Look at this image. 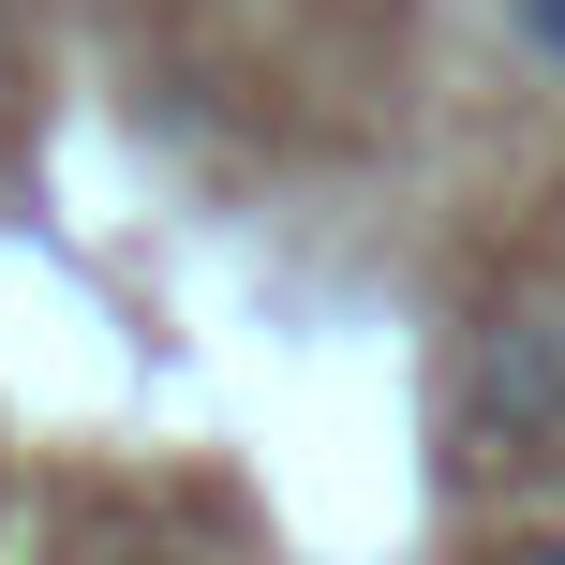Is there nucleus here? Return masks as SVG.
<instances>
[{
	"instance_id": "7ed1b4c3",
	"label": "nucleus",
	"mask_w": 565,
	"mask_h": 565,
	"mask_svg": "<svg viewBox=\"0 0 565 565\" xmlns=\"http://www.w3.org/2000/svg\"><path fill=\"white\" fill-rule=\"evenodd\" d=\"M521 565H565V536H536V551H521Z\"/></svg>"
},
{
	"instance_id": "f257e3e1",
	"label": "nucleus",
	"mask_w": 565,
	"mask_h": 565,
	"mask_svg": "<svg viewBox=\"0 0 565 565\" xmlns=\"http://www.w3.org/2000/svg\"><path fill=\"white\" fill-rule=\"evenodd\" d=\"M461 431L491 461H536L565 447V312H491L461 342Z\"/></svg>"
},
{
	"instance_id": "f03ea898",
	"label": "nucleus",
	"mask_w": 565,
	"mask_h": 565,
	"mask_svg": "<svg viewBox=\"0 0 565 565\" xmlns=\"http://www.w3.org/2000/svg\"><path fill=\"white\" fill-rule=\"evenodd\" d=\"M521 30H536V45H551V60H565V0H521Z\"/></svg>"
}]
</instances>
